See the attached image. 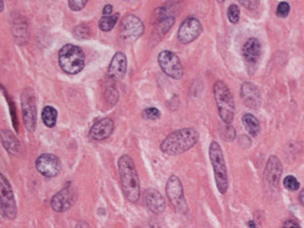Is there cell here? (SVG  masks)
Instances as JSON below:
<instances>
[{
  "label": "cell",
  "mask_w": 304,
  "mask_h": 228,
  "mask_svg": "<svg viewBox=\"0 0 304 228\" xmlns=\"http://www.w3.org/2000/svg\"><path fill=\"white\" fill-rule=\"evenodd\" d=\"M243 124H244V127L247 128V131H248L252 136H256V135L259 134L260 123L259 120L256 119L254 115L245 114L244 116H243Z\"/></svg>",
  "instance_id": "obj_22"
},
{
  "label": "cell",
  "mask_w": 304,
  "mask_h": 228,
  "mask_svg": "<svg viewBox=\"0 0 304 228\" xmlns=\"http://www.w3.org/2000/svg\"><path fill=\"white\" fill-rule=\"evenodd\" d=\"M56 119H58V111L54 107H51V105H45L43 111H41V120H43V123L48 128H52V127H55Z\"/></svg>",
  "instance_id": "obj_21"
},
{
  "label": "cell",
  "mask_w": 304,
  "mask_h": 228,
  "mask_svg": "<svg viewBox=\"0 0 304 228\" xmlns=\"http://www.w3.org/2000/svg\"><path fill=\"white\" fill-rule=\"evenodd\" d=\"M199 140V134L194 128H182L175 131L165 138L162 144L160 149L162 152L168 156H176V155L184 154L185 151L192 148Z\"/></svg>",
  "instance_id": "obj_1"
},
{
  "label": "cell",
  "mask_w": 304,
  "mask_h": 228,
  "mask_svg": "<svg viewBox=\"0 0 304 228\" xmlns=\"http://www.w3.org/2000/svg\"><path fill=\"white\" fill-rule=\"evenodd\" d=\"M127 72V58L123 52H116L108 67V75L111 79L122 80Z\"/></svg>",
  "instance_id": "obj_15"
},
{
  "label": "cell",
  "mask_w": 304,
  "mask_h": 228,
  "mask_svg": "<svg viewBox=\"0 0 304 228\" xmlns=\"http://www.w3.org/2000/svg\"><path fill=\"white\" fill-rule=\"evenodd\" d=\"M118 167H119L120 182L125 199L130 203H136L140 198V182L134 160L128 155H123L119 159Z\"/></svg>",
  "instance_id": "obj_2"
},
{
  "label": "cell",
  "mask_w": 304,
  "mask_h": 228,
  "mask_svg": "<svg viewBox=\"0 0 304 228\" xmlns=\"http://www.w3.org/2000/svg\"><path fill=\"white\" fill-rule=\"evenodd\" d=\"M283 186H284L285 188L288 189V191H298L300 187V183L298 182V179L292 176V175H289V176H285V179L283 180Z\"/></svg>",
  "instance_id": "obj_24"
},
{
  "label": "cell",
  "mask_w": 304,
  "mask_h": 228,
  "mask_svg": "<svg viewBox=\"0 0 304 228\" xmlns=\"http://www.w3.org/2000/svg\"><path fill=\"white\" fill-rule=\"evenodd\" d=\"M158 63L160 68L167 76L172 79H180L183 76V65L179 56L172 51H162L158 56Z\"/></svg>",
  "instance_id": "obj_7"
},
{
  "label": "cell",
  "mask_w": 304,
  "mask_h": 228,
  "mask_svg": "<svg viewBox=\"0 0 304 228\" xmlns=\"http://www.w3.org/2000/svg\"><path fill=\"white\" fill-rule=\"evenodd\" d=\"M118 20H119V14H115L112 16H103L99 20V28L104 32H108L114 28L115 24L118 23Z\"/></svg>",
  "instance_id": "obj_23"
},
{
  "label": "cell",
  "mask_w": 304,
  "mask_h": 228,
  "mask_svg": "<svg viewBox=\"0 0 304 228\" xmlns=\"http://www.w3.org/2000/svg\"><path fill=\"white\" fill-rule=\"evenodd\" d=\"M145 204L154 213H162L165 209L164 198L154 188L145 191Z\"/></svg>",
  "instance_id": "obj_19"
},
{
  "label": "cell",
  "mask_w": 304,
  "mask_h": 228,
  "mask_svg": "<svg viewBox=\"0 0 304 228\" xmlns=\"http://www.w3.org/2000/svg\"><path fill=\"white\" fill-rule=\"evenodd\" d=\"M209 160L214 168L216 187L220 193H225L228 189V175H227L224 155L218 142H212L209 144Z\"/></svg>",
  "instance_id": "obj_4"
},
{
  "label": "cell",
  "mask_w": 304,
  "mask_h": 228,
  "mask_svg": "<svg viewBox=\"0 0 304 228\" xmlns=\"http://www.w3.org/2000/svg\"><path fill=\"white\" fill-rule=\"evenodd\" d=\"M75 188H74L72 184L68 183L61 191L54 195V198L51 200V206L56 212H64V211H68L75 204Z\"/></svg>",
  "instance_id": "obj_11"
},
{
  "label": "cell",
  "mask_w": 304,
  "mask_h": 228,
  "mask_svg": "<svg viewBox=\"0 0 304 228\" xmlns=\"http://www.w3.org/2000/svg\"><path fill=\"white\" fill-rule=\"evenodd\" d=\"M142 116L147 120H156L160 118V111L155 107H148V108L143 109Z\"/></svg>",
  "instance_id": "obj_27"
},
{
  "label": "cell",
  "mask_w": 304,
  "mask_h": 228,
  "mask_svg": "<svg viewBox=\"0 0 304 228\" xmlns=\"http://www.w3.org/2000/svg\"><path fill=\"white\" fill-rule=\"evenodd\" d=\"M240 95L242 99L248 108H258L262 103L259 89L256 88L252 83H243L240 88Z\"/></svg>",
  "instance_id": "obj_16"
},
{
  "label": "cell",
  "mask_w": 304,
  "mask_h": 228,
  "mask_svg": "<svg viewBox=\"0 0 304 228\" xmlns=\"http://www.w3.org/2000/svg\"><path fill=\"white\" fill-rule=\"evenodd\" d=\"M75 228H88L87 227V224L83 223V222H80V223H78V226H76Z\"/></svg>",
  "instance_id": "obj_33"
},
{
  "label": "cell",
  "mask_w": 304,
  "mask_h": 228,
  "mask_svg": "<svg viewBox=\"0 0 304 228\" xmlns=\"http://www.w3.org/2000/svg\"><path fill=\"white\" fill-rule=\"evenodd\" d=\"M299 202H300V204H302V206H304V189L299 193Z\"/></svg>",
  "instance_id": "obj_32"
},
{
  "label": "cell",
  "mask_w": 304,
  "mask_h": 228,
  "mask_svg": "<svg viewBox=\"0 0 304 228\" xmlns=\"http://www.w3.org/2000/svg\"><path fill=\"white\" fill-rule=\"evenodd\" d=\"M84 52L75 44H65L59 51V65L65 74L76 75L84 68Z\"/></svg>",
  "instance_id": "obj_3"
},
{
  "label": "cell",
  "mask_w": 304,
  "mask_h": 228,
  "mask_svg": "<svg viewBox=\"0 0 304 228\" xmlns=\"http://www.w3.org/2000/svg\"><path fill=\"white\" fill-rule=\"evenodd\" d=\"M144 32V25L142 20L135 15H125L120 21V36L122 39L134 41L139 39Z\"/></svg>",
  "instance_id": "obj_10"
},
{
  "label": "cell",
  "mask_w": 304,
  "mask_h": 228,
  "mask_svg": "<svg viewBox=\"0 0 304 228\" xmlns=\"http://www.w3.org/2000/svg\"><path fill=\"white\" fill-rule=\"evenodd\" d=\"M289 14V4L285 1H282L278 5V10H276V15L279 18H287Z\"/></svg>",
  "instance_id": "obj_28"
},
{
  "label": "cell",
  "mask_w": 304,
  "mask_h": 228,
  "mask_svg": "<svg viewBox=\"0 0 304 228\" xmlns=\"http://www.w3.org/2000/svg\"><path fill=\"white\" fill-rule=\"evenodd\" d=\"M0 206L3 216L10 220H14L18 213L15 196L12 192L10 182L5 179L4 175H0Z\"/></svg>",
  "instance_id": "obj_6"
},
{
  "label": "cell",
  "mask_w": 304,
  "mask_h": 228,
  "mask_svg": "<svg viewBox=\"0 0 304 228\" xmlns=\"http://www.w3.org/2000/svg\"><path fill=\"white\" fill-rule=\"evenodd\" d=\"M227 15H228V20L232 23V24H236L240 19V10L239 7L236 4H231L228 7V12H227Z\"/></svg>",
  "instance_id": "obj_26"
},
{
  "label": "cell",
  "mask_w": 304,
  "mask_h": 228,
  "mask_svg": "<svg viewBox=\"0 0 304 228\" xmlns=\"http://www.w3.org/2000/svg\"><path fill=\"white\" fill-rule=\"evenodd\" d=\"M21 112L25 128L34 131L36 125V102L32 89L25 88L21 94Z\"/></svg>",
  "instance_id": "obj_9"
},
{
  "label": "cell",
  "mask_w": 304,
  "mask_h": 228,
  "mask_svg": "<svg viewBox=\"0 0 304 228\" xmlns=\"http://www.w3.org/2000/svg\"><path fill=\"white\" fill-rule=\"evenodd\" d=\"M114 132V122L110 118L98 120L90 129V138L94 140L108 139Z\"/></svg>",
  "instance_id": "obj_14"
},
{
  "label": "cell",
  "mask_w": 304,
  "mask_h": 228,
  "mask_svg": "<svg viewBox=\"0 0 304 228\" xmlns=\"http://www.w3.org/2000/svg\"><path fill=\"white\" fill-rule=\"evenodd\" d=\"M90 27L87 24H79L78 27H75L74 30V35L78 38V39H88L90 38Z\"/></svg>",
  "instance_id": "obj_25"
},
{
  "label": "cell",
  "mask_w": 304,
  "mask_h": 228,
  "mask_svg": "<svg viewBox=\"0 0 304 228\" xmlns=\"http://www.w3.org/2000/svg\"><path fill=\"white\" fill-rule=\"evenodd\" d=\"M1 143L10 154L19 155L21 152V144L10 129H1Z\"/></svg>",
  "instance_id": "obj_20"
},
{
  "label": "cell",
  "mask_w": 304,
  "mask_h": 228,
  "mask_svg": "<svg viewBox=\"0 0 304 228\" xmlns=\"http://www.w3.org/2000/svg\"><path fill=\"white\" fill-rule=\"evenodd\" d=\"M215 102L218 105V111L222 120L227 125L232 123L235 116V102L229 88L225 85L224 82H216L214 85Z\"/></svg>",
  "instance_id": "obj_5"
},
{
  "label": "cell",
  "mask_w": 304,
  "mask_h": 228,
  "mask_svg": "<svg viewBox=\"0 0 304 228\" xmlns=\"http://www.w3.org/2000/svg\"><path fill=\"white\" fill-rule=\"evenodd\" d=\"M87 4V1H81V0H70L68 1V7L72 11H80L83 10Z\"/></svg>",
  "instance_id": "obj_29"
},
{
  "label": "cell",
  "mask_w": 304,
  "mask_h": 228,
  "mask_svg": "<svg viewBox=\"0 0 304 228\" xmlns=\"http://www.w3.org/2000/svg\"><path fill=\"white\" fill-rule=\"evenodd\" d=\"M36 169L45 178H55L61 171V164L55 155L43 154L36 159Z\"/></svg>",
  "instance_id": "obj_13"
},
{
  "label": "cell",
  "mask_w": 304,
  "mask_h": 228,
  "mask_svg": "<svg viewBox=\"0 0 304 228\" xmlns=\"http://www.w3.org/2000/svg\"><path fill=\"white\" fill-rule=\"evenodd\" d=\"M248 227L249 228H256V226H255L254 222H248Z\"/></svg>",
  "instance_id": "obj_34"
},
{
  "label": "cell",
  "mask_w": 304,
  "mask_h": 228,
  "mask_svg": "<svg viewBox=\"0 0 304 228\" xmlns=\"http://www.w3.org/2000/svg\"><path fill=\"white\" fill-rule=\"evenodd\" d=\"M283 228H300V226L298 224V222H295V220H285L284 224H283Z\"/></svg>",
  "instance_id": "obj_30"
},
{
  "label": "cell",
  "mask_w": 304,
  "mask_h": 228,
  "mask_svg": "<svg viewBox=\"0 0 304 228\" xmlns=\"http://www.w3.org/2000/svg\"><path fill=\"white\" fill-rule=\"evenodd\" d=\"M202 31H203V27H202V23L199 20L196 18H187L180 25L178 39L183 44H190L199 38Z\"/></svg>",
  "instance_id": "obj_12"
},
{
  "label": "cell",
  "mask_w": 304,
  "mask_h": 228,
  "mask_svg": "<svg viewBox=\"0 0 304 228\" xmlns=\"http://www.w3.org/2000/svg\"><path fill=\"white\" fill-rule=\"evenodd\" d=\"M165 191H167V196L170 199L172 207L178 212L185 213L188 211V207H187V203H185L184 193H183V186H182V182H180V179L178 176L172 175L168 179Z\"/></svg>",
  "instance_id": "obj_8"
},
{
  "label": "cell",
  "mask_w": 304,
  "mask_h": 228,
  "mask_svg": "<svg viewBox=\"0 0 304 228\" xmlns=\"http://www.w3.org/2000/svg\"><path fill=\"white\" fill-rule=\"evenodd\" d=\"M112 15H114V7L111 4L104 5V8H103V16H112Z\"/></svg>",
  "instance_id": "obj_31"
},
{
  "label": "cell",
  "mask_w": 304,
  "mask_h": 228,
  "mask_svg": "<svg viewBox=\"0 0 304 228\" xmlns=\"http://www.w3.org/2000/svg\"><path fill=\"white\" fill-rule=\"evenodd\" d=\"M282 171H283V167L280 164L279 159L276 156H271L267 162V166H265V182L271 186V187H278L280 180V175H282Z\"/></svg>",
  "instance_id": "obj_17"
},
{
  "label": "cell",
  "mask_w": 304,
  "mask_h": 228,
  "mask_svg": "<svg viewBox=\"0 0 304 228\" xmlns=\"http://www.w3.org/2000/svg\"><path fill=\"white\" fill-rule=\"evenodd\" d=\"M243 56H244L245 62L248 64L254 65L258 63V60L260 59V55H262V44L256 38H251L244 43L243 45Z\"/></svg>",
  "instance_id": "obj_18"
}]
</instances>
